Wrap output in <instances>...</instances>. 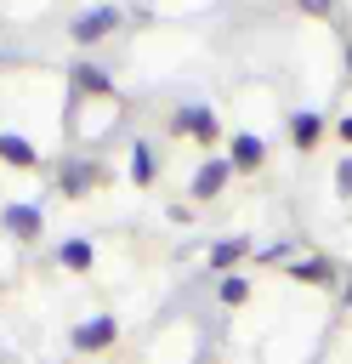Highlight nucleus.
I'll list each match as a JSON object with an SVG mask.
<instances>
[{
    "mask_svg": "<svg viewBox=\"0 0 352 364\" xmlns=\"http://www.w3.org/2000/svg\"><path fill=\"white\" fill-rule=\"evenodd\" d=\"M170 136H176V142H182V136H187V142H216V136H221V119H216L210 102L187 97V102L170 114Z\"/></svg>",
    "mask_w": 352,
    "mask_h": 364,
    "instance_id": "nucleus-1",
    "label": "nucleus"
},
{
    "mask_svg": "<svg viewBox=\"0 0 352 364\" xmlns=\"http://www.w3.org/2000/svg\"><path fill=\"white\" fill-rule=\"evenodd\" d=\"M119 28V6H85V11H74V23H68V40L74 46H97V40H108Z\"/></svg>",
    "mask_w": 352,
    "mask_h": 364,
    "instance_id": "nucleus-2",
    "label": "nucleus"
},
{
    "mask_svg": "<svg viewBox=\"0 0 352 364\" xmlns=\"http://www.w3.org/2000/svg\"><path fill=\"white\" fill-rule=\"evenodd\" d=\"M102 182H108V171H102L97 159H79V154H74V159L57 165V193H62V199H85V193L102 188Z\"/></svg>",
    "mask_w": 352,
    "mask_h": 364,
    "instance_id": "nucleus-3",
    "label": "nucleus"
},
{
    "mask_svg": "<svg viewBox=\"0 0 352 364\" xmlns=\"http://www.w3.org/2000/svg\"><path fill=\"white\" fill-rule=\"evenodd\" d=\"M0 228L28 245V239L45 233V205H40V199H11V205H0Z\"/></svg>",
    "mask_w": 352,
    "mask_h": 364,
    "instance_id": "nucleus-4",
    "label": "nucleus"
},
{
    "mask_svg": "<svg viewBox=\"0 0 352 364\" xmlns=\"http://www.w3.org/2000/svg\"><path fill=\"white\" fill-rule=\"evenodd\" d=\"M114 341H119V318H114V313L79 318V324L68 330V347H74V353H108Z\"/></svg>",
    "mask_w": 352,
    "mask_h": 364,
    "instance_id": "nucleus-5",
    "label": "nucleus"
},
{
    "mask_svg": "<svg viewBox=\"0 0 352 364\" xmlns=\"http://www.w3.org/2000/svg\"><path fill=\"white\" fill-rule=\"evenodd\" d=\"M233 176H238V171H233V159H227V154H216V159H204V165L193 171L187 193H193V199H216V193H221V188H227Z\"/></svg>",
    "mask_w": 352,
    "mask_h": 364,
    "instance_id": "nucleus-6",
    "label": "nucleus"
},
{
    "mask_svg": "<svg viewBox=\"0 0 352 364\" xmlns=\"http://www.w3.org/2000/svg\"><path fill=\"white\" fill-rule=\"evenodd\" d=\"M227 159H233L238 176H244V171H261V165H267V142H261L255 131H233V136H227Z\"/></svg>",
    "mask_w": 352,
    "mask_h": 364,
    "instance_id": "nucleus-7",
    "label": "nucleus"
},
{
    "mask_svg": "<svg viewBox=\"0 0 352 364\" xmlns=\"http://www.w3.org/2000/svg\"><path fill=\"white\" fill-rule=\"evenodd\" d=\"M324 131H329V125H324L318 108H295V114H290V142H295V154H312V148L324 142Z\"/></svg>",
    "mask_w": 352,
    "mask_h": 364,
    "instance_id": "nucleus-8",
    "label": "nucleus"
},
{
    "mask_svg": "<svg viewBox=\"0 0 352 364\" xmlns=\"http://www.w3.org/2000/svg\"><path fill=\"white\" fill-rule=\"evenodd\" d=\"M290 279H295V284H318V290H324V284H335V279H341V267H335V256H324V250H318V256H295V262H290Z\"/></svg>",
    "mask_w": 352,
    "mask_h": 364,
    "instance_id": "nucleus-9",
    "label": "nucleus"
},
{
    "mask_svg": "<svg viewBox=\"0 0 352 364\" xmlns=\"http://www.w3.org/2000/svg\"><path fill=\"white\" fill-rule=\"evenodd\" d=\"M51 262H57L62 273H91V267H97V245L74 233V239H62V245L51 250Z\"/></svg>",
    "mask_w": 352,
    "mask_h": 364,
    "instance_id": "nucleus-10",
    "label": "nucleus"
},
{
    "mask_svg": "<svg viewBox=\"0 0 352 364\" xmlns=\"http://www.w3.org/2000/svg\"><path fill=\"white\" fill-rule=\"evenodd\" d=\"M68 85H74V97H114L108 68H97V63H74L68 68Z\"/></svg>",
    "mask_w": 352,
    "mask_h": 364,
    "instance_id": "nucleus-11",
    "label": "nucleus"
},
{
    "mask_svg": "<svg viewBox=\"0 0 352 364\" xmlns=\"http://www.w3.org/2000/svg\"><path fill=\"white\" fill-rule=\"evenodd\" d=\"M238 256H250V233H227V239H216V245L204 250L210 273H233V262H238Z\"/></svg>",
    "mask_w": 352,
    "mask_h": 364,
    "instance_id": "nucleus-12",
    "label": "nucleus"
},
{
    "mask_svg": "<svg viewBox=\"0 0 352 364\" xmlns=\"http://www.w3.org/2000/svg\"><path fill=\"white\" fill-rule=\"evenodd\" d=\"M0 159L17 165V171H40V148L28 136H17V131H0Z\"/></svg>",
    "mask_w": 352,
    "mask_h": 364,
    "instance_id": "nucleus-13",
    "label": "nucleus"
},
{
    "mask_svg": "<svg viewBox=\"0 0 352 364\" xmlns=\"http://www.w3.org/2000/svg\"><path fill=\"white\" fill-rule=\"evenodd\" d=\"M125 171H131V182H136V188H153V176H159V154H153V148L136 136V142H131V159H125Z\"/></svg>",
    "mask_w": 352,
    "mask_h": 364,
    "instance_id": "nucleus-14",
    "label": "nucleus"
},
{
    "mask_svg": "<svg viewBox=\"0 0 352 364\" xmlns=\"http://www.w3.org/2000/svg\"><path fill=\"white\" fill-rule=\"evenodd\" d=\"M216 301H221V307H244V301H250V279H244V273H221V279H216Z\"/></svg>",
    "mask_w": 352,
    "mask_h": 364,
    "instance_id": "nucleus-15",
    "label": "nucleus"
},
{
    "mask_svg": "<svg viewBox=\"0 0 352 364\" xmlns=\"http://www.w3.org/2000/svg\"><path fill=\"white\" fill-rule=\"evenodd\" d=\"M335 193H341V199H352V154L335 165Z\"/></svg>",
    "mask_w": 352,
    "mask_h": 364,
    "instance_id": "nucleus-16",
    "label": "nucleus"
},
{
    "mask_svg": "<svg viewBox=\"0 0 352 364\" xmlns=\"http://www.w3.org/2000/svg\"><path fill=\"white\" fill-rule=\"evenodd\" d=\"M295 6H301V11H307V17H324V11H329V6H335V0H295Z\"/></svg>",
    "mask_w": 352,
    "mask_h": 364,
    "instance_id": "nucleus-17",
    "label": "nucleus"
},
{
    "mask_svg": "<svg viewBox=\"0 0 352 364\" xmlns=\"http://www.w3.org/2000/svg\"><path fill=\"white\" fill-rule=\"evenodd\" d=\"M335 136H341V142L352 148V114H341V119H335Z\"/></svg>",
    "mask_w": 352,
    "mask_h": 364,
    "instance_id": "nucleus-18",
    "label": "nucleus"
},
{
    "mask_svg": "<svg viewBox=\"0 0 352 364\" xmlns=\"http://www.w3.org/2000/svg\"><path fill=\"white\" fill-rule=\"evenodd\" d=\"M341 301H346V307H352V279H346V284H341Z\"/></svg>",
    "mask_w": 352,
    "mask_h": 364,
    "instance_id": "nucleus-19",
    "label": "nucleus"
},
{
    "mask_svg": "<svg viewBox=\"0 0 352 364\" xmlns=\"http://www.w3.org/2000/svg\"><path fill=\"white\" fill-rule=\"evenodd\" d=\"M346 68H352V46H346Z\"/></svg>",
    "mask_w": 352,
    "mask_h": 364,
    "instance_id": "nucleus-20",
    "label": "nucleus"
},
{
    "mask_svg": "<svg viewBox=\"0 0 352 364\" xmlns=\"http://www.w3.org/2000/svg\"><path fill=\"white\" fill-rule=\"evenodd\" d=\"M0 290H6V279H0Z\"/></svg>",
    "mask_w": 352,
    "mask_h": 364,
    "instance_id": "nucleus-21",
    "label": "nucleus"
}]
</instances>
